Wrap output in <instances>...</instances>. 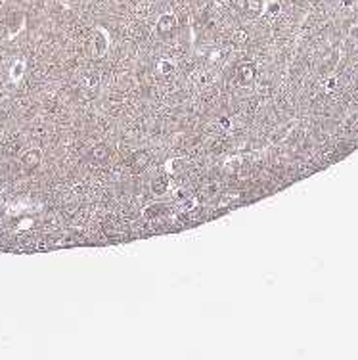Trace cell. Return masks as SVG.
<instances>
[{"instance_id": "cell-1", "label": "cell", "mask_w": 358, "mask_h": 360, "mask_svg": "<svg viewBox=\"0 0 358 360\" xmlns=\"http://www.w3.org/2000/svg\"><path fill=\"white\" fill-rule=\"evenodd\" d=\"M255 81V65L253 64H241L238 67V83L241 87H251Z\"/></svg>"}, {"instance_id": "cell-2", "label": "cell", "mask_w": 358, "mask_h": 360, "mask_svg": "<svg viewBox=\"0 0 358 360\" xmlns=\"http://www.w3.org/2000/svg\"><path fill=\"white\" fill-rule=\"evenodd\" d=\"M176 29V17L171 14H165L159 17V22H157V33L161 36H171L175 33Z\"/></svg>"}, {"instance_id": "cell-3", "label": "cell", "mask_w": 358, "mask_h": 360, "mask_svg": "<svg viewBox=\"0 0 358 360\" xmlns=\"http://www.w3.org/2000/svg\"><path fill=\"white\" fill-rule=\"evenodd\" d=\"M148 163H150V155H148L146 151H136L131 159V171L134 174L142 173V171L148 169Z\"/></svg>"}, {"instance_id": "cell-4", "label": "cell", "mask_w": 358, "mask_h": 360, "mask_svg": "<svg viewBox=\"0 0 358 360\" xmlns=\"http://www.w3.org/2000/svg\"><path fill=\"white\" fill-rule=\"evenodd\" d=\"M92 157H94V161H98V163H106L108 159H110V148L108 146H96L94 150H92Z\"/></svg>"}, {"instance_id": "cell-5", "label": "cell", "mask_w": 358, "mask_h": 360, "mask_svg": "<svg viewBox=\"0 0 358 360\" xmlns=\"http://www.w3.org/2000/svg\"><path fill=\"white\" fill-rule=\"evenodd\" d=\"M243 10H245L249 15H259L263 12V2H261V0H245Z\"/></svg>"}, {"instance_id": "cell-6", "label": "cell", "mask_w": 358, "mask_h": 360, "mask_svg": "<svg viewBox=\"0 0 358 360\" xmlns=\"http://www.w3.org/2000/svg\"><path fill=\"white\" fill-rule=\"evenodd\" d=\"M169 188V180L165 176H157V178L152 180V192L154 194H165Z\"/></svg>"}, {"instance_id": "cell-7", "label": "cell", "mask_w": 358, "mask_h": 360, "mask_svg": "<svg viewBox=\"0 0 358 360\" xmlns=\"http://www.w3.org/2000/svg\"><path fill=\"white\" fill-rule=\"evenodd\" d=\"M165 211H167V205H163V203H154V205H150V207L146 209V216L148 218H155V216L165 215Z\"/></svg>"}, {"instance_id": "cell-8", "label": "cell", "mask_w": 358, "mask_h": 360, "mask_svg": "<svg viewBox=\"0 0 358 360\" xmlns=\"http://www.w3.org/2000/svg\"><path fill=\"white\" fill-rule=\"evenodd\" d=\"M23 163H25L27 169H35V167L40 163V153H38V151H29V153L23 157Z\"/></svg>"}, {"instance_id": "cell-9", "label": "cell", "mask_w": 358, "mask_h": 360, "mask_svg": "<svg viewBox=\"0 0 358 360\" xmlns=\"http://www.w3.org/2000/svg\"><path fill=\"white\" fill-rule=\"evenodd\" d=\"M247 31H243V29H240V31H236L234 33V43L236 44H243V43H247Z\"/></svg>"}, {"instance_id": "cell-10", "label": "cell", "mask_w": 358, "mask_h": 360, "mask_svg": "<svg viewBox=\"0 0 358 360\" xmlns=\"http://www.w3.org/2000/svg\"><path fill=\"white\" fill-rule=\"evenodd\" d=\"M159 69H161V73H171V69H173V65L169 64V62H161V64H159Z\"/></svg>"}, {"instance_id": "cell-11", "label": "cell", "mask_w": 358, "mask_h": 360, "mask_svg": "<svg viewBox=\"0 0 358 360\" xmlns=\"http://www.w3.org/2000/svg\"><path fill=\"white\" fill-rule=\"evenodd\" d=\"M220 125H222V127H230V119L222 117V119H220Z\"/></svg>"}, {"instance_id": "cell-12", "label": "cell", "mask_w": 358, "mask_h": 360, "mask_svg": "<svg viewBox=\"0 0 358 360\" xmlns=\"http://www.w3.org/2000/svg\"><path fill=\"white\" fill-rule=\"evenodd\" d=\"M278 10H280L278 4H272V6H270V12H272V14H278Z\"/></svg>"}]
</instances>
